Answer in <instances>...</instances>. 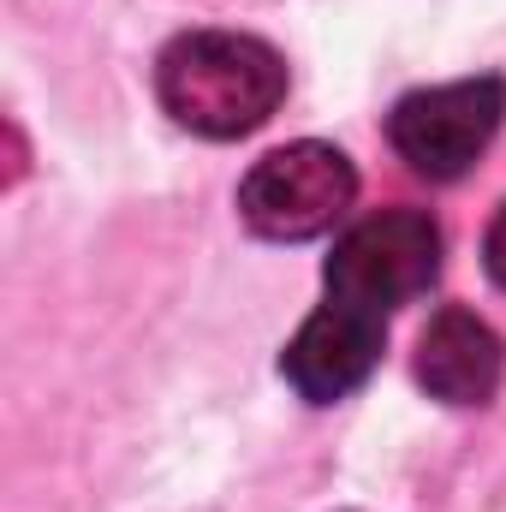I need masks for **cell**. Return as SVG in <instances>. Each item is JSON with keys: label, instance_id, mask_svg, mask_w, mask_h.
Returning a JSON list of instances; mask_svg holds the SVG:
<instances>
[{"label": "cell", "instance_id": "obj_4", "mask_svg": "<svg viewBox=\"0 0 506 512\" xmlns=\"http://www.w3.org/2000/svg\"><path fill=\"white\" fill-rule=\"evenodd\" d=\"M358 197V167L346 161V149L334 143H286L274 155H262L245 185H239V215L256 239H280V245H298V239H316L328 233Z\"/></svg>", "mask_w": 506, "mask_h": 512}, {"label": "cell", "instance_id": "obj_3", "mask_svg": "<svg viewBox=\"0 0 506 512\" xmlns=\"http://www.w3.org/2000/svg\"><path fill=\"white\" fill-rule=\"evenodd\" d=\"M501 120H506V78L483 72V78H459V84L399 96L393 114H387V143L417 179L453 185L495 143Z\"/></svg>", "mask_w": 506, "mask_h": 512}, {"label": "cell", "instance_id": "obj_5", "mask_svg": "<svg viewBox=\"0 0 506 512\" xmlns=\"http://www.w3.org/2000/svg\"><path fill=\"white\" fill-rule=\"evenodd\" d=\"M381 340H387L381 316L352 310L340 298H322V310L286 340L280 376L298 387V399L334 405V399H346V393H358L370 382V370L381 364Z\"/></svg>", "mask_w": 506, "mask_h": 512}, {"label": "cell", "instance_id": "obj_1", "mask_svg": "<svg viewBox=\"0 0 506 512\" xmlns=\"http://www.w3.org/2000/svg\"><path fill=\"white\" fill-rule=\"evenodd\" d=\"M155 96L197 137H251L286 102V60L245 30H185L155 60Z\"/></svg>", "mask_w": 506, "mask_h": 512}, {"label": "cell", "instance_id": "obj_6", "mask_svg": "<svg viewBox=\"0 0 506 512\" xmlns=\"http://www.w3.org/2000/svg\"><path fill=\"white\" fill-rule=\"evenodd\" d=\"M501 376H506V346L477 310L447 304L417 334V387L429 399H441V405H489Z\"/></svg>", "mask_w": 506, "mask_h": 512}, {"label": "cell", "instance_id": "obj_2", "mask_svg": "<svg viewBox=\"0 0 506 512\" xmlns=\"http://www.w3.org/2000/svg\"><path fill=\"white\" fill-rule=\"evenodd\" d=\"M435 274H441V227L423 209H381V215L352 221L334 239L322 286H328V298L387 322L399 304L423 298L435 286Z\"/></svg>", "mask_w": 506, "mask_h": 512}, {"label": "cell", "instance_id": "obj_7", "mask_svg": "<svg viewBox=\"0 0 506 512\" xmlns=\"http://www.w3.org/2000/svg\"><path fill=\"white\" fill-rule=\"evenodd\" d=\"M483 262H489L495 286L506 292V203L495 209V221H489V239H483Z\"/></svg>", "mask_w": 506, "mask_h": 512}]
</instances>
